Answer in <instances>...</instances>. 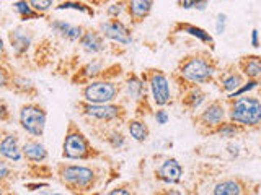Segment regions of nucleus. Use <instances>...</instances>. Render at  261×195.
Wrapping results in <instances>:
<instances>
[{"instance_id":"nucleus-27","label":"nucleus","mask_w":261,"mask_h":195,"mask_svg":"<svg viewBox=\"0 0 261 195\" xmlns=\"http://www.w3.org/2000/svg\"><path fill=\"white\" fill-rule=\"evenodd\" d=\"M207 4H209V0H178V7L183 8V10H191V8H194V10H198V12H204L207 8Z\"/></svg>"},{"instance_id":"nucleus-16","label":"nucleus","mask_w":261,"mask_h":195,"mask_svg":"<svg viewBox=\"0 0 261 195\" xmlns=\"http://www.w3.org/2000/svg\"><path fill=\"white\" fill-rule=\"evenodd\" d=\"M175 31L190 35V36H193L196 39H199L201 43L209 44L211 47H214V38H212L206 29H202L199 26H194V24H190V23H176L175 24Z\"/></svg>"},{"instance_id":"nucleus-41","label":"nucleus","mask_w":261,"mask_h":195,"mask_svg":"<svg viewBox=\"0 0 261 195\" xmlns=\"http://www.w3.org/2000/svg\"><path fill=\"white\" fill-rule=\"evenodd\" d=\"M159 195H183L181 192H179L178 189H167V190H163L162 193Z\"/></svg>"},{"instance_id":"nucleus-28","label":"nucleus","mask_w":261,"mask_h":195,"mask_svg":"<svg viewBox=\"0 0 261 195\" xmlns=\"http://www.w3.org/2000/svg\"><path fill=\"white\" fill-rule=\"evenodd\" d=\"M57 10H79V12H84L88 15H93V10L90 7L82 5L79 2H72V0H65V2H62L59 7H57Z\"/></svg>"},{"instance_id":"nucleus-11","label":"nucleus","mask_w":261,"mask_h":195,"mask_svg":"<svg viewBox=\"0 0 261 195\" xmlns=\"http://www.w3.org/2000/svg\"><path fill=\"white\" fill-rule=\"evenodd\" d=\"M85 114L93 119H100V120H113L118 119L121 116V106L118 104H85Z\"/></svg>"},{"instance_id":"nucleus-43","label":"nucleus","mask_w":261,"mask_h":195,"mask_svg":"<svg viewBox=\"0 0 261 195\" xmlns=\"http://www.w3.org/2000/svg\"><path fill=\"white\" fill-rule=\"evenodd\" d=\"M72 2H79V0H72Z\"/></svg>"},{"instance_id":"nucleus-42","label":"nucleus","mask_w":261,"mask_h":195,"mask_svg":"<svg viewBox=\"0 0 261 195\" xmlns=\"http://www.w3.org/2000/svg\"><path fill=\"white\" fill-rule=\"evenodd\" d=\"M4 52H5V46H4V39L0 38V55H4Z\"/></svg>"},{"instance_id":"nucleus-18","label":"nucleus","mask_w":261,"mask_h":195,"mask_svg":"<svg viewBox=\"0 0 261 195\" xmlns=\"http://www.w3.org/2000/svg\"><path fill=\"white\" fill-rule=\"evenodd\" d=\"M240 70L242 75L248 80H258L261 77V57L258 55H248L240 60Z\"/></svg>"},{"instance_id":"nucleus-32","label":"nucleus","mask_w":261,"mask_h":195,"mask_svg":"<svg viewBox=\"0 0 261 195\" xmlns=\"http://www.w3.org/2000/svg\"><path fill=\"white\" fill-rule=\"evenodd\" d=\"M126 10V0H121V2L118 4H113L111 7H108V15L111 16V18H119V15Z\"/></svg>"},{"instance_id":"nucleus-9","label":"nucleus","mask_w":261,"mask_h":195,"mask_svg":"<svg viewBox=\"0 0 261 195\" xmlns=\"http://www.w3.org/2000/svg\"><path fill=\"white\" fill-rule=\"evenodd\" d=\"M225 117H227V112L224 108V103L216 100V101L209 103L206 108L201 111V114L198 116V122L201 127L207 128L209 132H214V128L222 124Z\"/></svg>"},{"instance_id":"nucleus-36","label":"nucleus","mask_w":261,"mask_h":195,"mask_svg":"<svg viewBox=\"0 0 261 195\" xmlns=\"http://www.w3.org/2000/svg\"><path fill=\"white\" fill-rule=\"evenodd\" d=\"M250 43H251V46L253 47H259V32H258V29L255 28V29H251V36H250Z\"/></svg>"},{"instance_id":"nucleus-35","label":"nucleus","mask_w":261,"mask_h":195,"mask_svg":"<svg viewBox=\"0 0 261 195\" xmlns=\"http://www.w3.org/2000/svg\"><path fill=\"white\" fill-rule=\"evenodd\" d=\"M168 119H170V116H168V112L165 109L160 108L157 112H155V120H157L159 125H165L167 122H168Z\"/></svg>"},{"instance_id":"nucleus-4","label":"nucleus","mask_w":261,"mask_h":195,"mask_svg":"<svg viewBox=\"0 0 261 195\" xmlns=\"http://www.w3.org/2000/svg\"><path fill=\"white\" fill-rule=\"evenodd\" d=\"M20 124L33 137H41L46 127V111L38 104H27L20 111Z\"/></svg>"},{"instance_id":"nucleus-6","label":"nucleus","mask_w":261,"mask_h":195,"mask_svg":"<svg viewBox=\"0 0 261 195\" xmlns=\"http://www.w3.org/2000/svg\"><path fill=\"white\" fill-rule=\"evenodd\" d=\"M90 143L87 137L77 128H70L64 138L62 145V156L69 159H84L88 156Z\"/></svg>"},{"instance_id":"nucleus-14","label":"nucleus","mask_w":261,"mask_h":195,"mask_svg":"<svg viewBox=\"0 0 261 195\" xmlns=\"http://www.w3.org/2000/svg\"><path fill=\"white\" fill-rule=\"evenodd\" d=\"M0 154L4 158L10 159V161H20L21 159V148L18 143V137L15 134H8L5 135L2 140H0Z\"/></svg>"},{"instance_id":"nucleus-2","label":"nucleus","mask_w":261,"mask_h":195,"mask_svg":"<svg viewBox=\"0 0 261 195\" xmlns=\"http://www.w3.org/2000/svg\"><path fill=\"white\" fill-rule=\"evenodd\" d=\"M228 120L240 127L261 125V101L255 96H240L230 100Z\"/></svg>"},{"instance_id":"nucleus-8","label":"nucleus","mask_w":261,"mask_h":195,"mask_svg":"<svg viewBox=\"0 0 261 195\" xmlns=\"http://www.w3.org/2000/svg\"><path fill=\"white\" fill-rule=\"evenodd\" d=\"M100 32L103 38H108L114 43L127 46L133 43V35L126 23H122L119 18H113L100 24Z\"/></svg>"},{"instance_id":"nucleus-38","label":"nucleus","mask_w":261,"mask_h":195,"mask_svg":"<svg viewBox=\"0 0 261 195\" xmlns=\"http://www.w3.org/2000/svg\"><path fill=\"white\" fill-rule=\"evenodd\" d=\"M106 195H133V193H130L129 189H126V187H118V189H113Z\"/></svg>"},{"instance_id":"nucleus-34","label":"nucleus","mask_w":261,"mask_h":195,"mask_svg":"<svg viewBox=\"0 0 261 195\" xmlns=\"http://www.w3.org/2000/svg\"><path fill=\"white\" fill-rule=\"evenodd\" d=\"M101 67H103V63H101L100 60H95V62H92V63H88V65H87L85 73H87L88 77H95V75H98V73L101 72Z\"/></svg>"},{"instance_id":"nucleus-10","label":"nucleus","mask_w":261,"mask_h":195,"mask_svg":"<svg viewBox=\"0 0 261 195\" xmlns=\"http://www.w3.org/2000/svg\"><path fill=\"white\" fill-rule=\"evenodd\" d=\"M159 181L163 184H178L183 177V166L179 165V161L176 158H167L165 161L159 166V169L155 171Z\"/></svg>"},{"instance_id":"nucleus-22","label":"nucleus","mask_w":261,"mask_h":195,"mask_svg":"<svg viewBox=\"0 0 261 195\" xmlns=\"http://www.w3.org/2000/svg\"><path fill=\"white\" fill-rule=\"evenodd\" d=\"M243 80L245 77L240 72H225L224 75L220 77V88H222L227 94H232L243 85Z\"/></svg>"},{"instance_id":"nucleus-31","label":"nucleus","mask_w":261,"mask_h":195,"mask_svg":"<svg viewBox=\"0 0 261 195\" xmlns=\"http://www.w3.org/2000/svg\"><path fill=\"white\" fill-rule=\"evenodd\" d=\"M108 142H110V145L113 146V148H122V146L126 145V138H124V135H122L121 132H113L110 137H108Z\"/></svg>"},{"instance_id":"nucleus-40","label":"nucleus","mask_w":261,"mask_h":195,"mask_svg":"<svg viewBox=\"0 0 261 195\" xmlns=\"http://www.w3.org/2000/svg\"><path fill=\"white\" fill-rule=\"evenodd\" d=\"M7 81H8V77H7V72L4 67H0V88H4L7 85Z\"/></svg>"},{"instance_id":"nucleus-29","label":"nucleus","mask_w":261,"mask_h":195,"mask_svg":"<svg viewBox=\"0 0 261 195\" xmlns=\"http://www.w3.org/2000/svg\"><path fill=\"white\" fill-rule=\"evenodd\" d=\"M259 85L258 80H248L247 83H243L237 91H233L232 94H228V100H235V98H240V96H245V93L251 91V89H255L256 86Z\"/></svg>"},{"instance_id":"nucleus-7","label":"nucleus","mask_w":261,"mask_h":195,"mask_svg":"<svg viewBox=\"0 0 261 195\" xmlns=\"http://www.w3.org/2000/svg\"><path fill=\"white\" fill-rule=\"evenodd\" d=\"M61 177L65 184L72 185L73 189L85 190L92 185L93 179H95V173L85 166H62Z\"/></svg>"},{"instance_id":"nucleus-44","label":"nucleus","mask_w":261,"mask_h":195,"mask_svg":"<svg viewBox=\"0 0 261 195\" xmlns=\"http://www.w3.org/2000/svg\"><path fill=\"white\" fill-rule=\"evenodd\" d=\"M0 195H2V189H0Z\"/></svg>"},{"instance_id":"nucleus-39","label":"nucleus","mask_w":261,"mask_h":195,"mask_svg":"<svg viewBox=\"0 0 261 195\" xmlns=\"http://www.w3.org/2000/svg\"><path fill=\"white\" fill-rule=\"evenodd\" d=\"M8 119V108H7V104L0 101V122H4Z\"/></svg>"},{"instance_id":"nucleus-17","label":"nucleus","mask_w":261,"mask_h":195,"mask_svg":"<svg viewBox=\"0 0 261 195\" xmlns=\"http://www.w3.org/2000/svg\"><path fill=\"white\" fill-rule=\"evenodd\" d=\"M8 38H10V44H12L13 51L16 54L27 52V49L31 44V35H30V31H27L24 28H15V29H12L10 35H8Z\"/></svg>"},{"instance_id":"nucleus-1","label":"nucleus","mask_w":261,"mask_h":195,"mask_svg":"<svg viewBox=\"0 0 261 195\" xmlns=\"http://www.w3.org/2000/svg\"><path fill=\"white\" fill-rule=\"evenodd\" d=\"M216 63L206 55H188L178 65V73L185 81L191 85H204L212 81L216 75Z\"/></svg>"},{"instance_id":"nucleus-5","label":"nucleus","mask_w":261,"mask_h":195,"mask_svg":"<svg viewBox=\"0 0 261 195\" xmlns=\"http://www.w3.org/2000/svg\"><path fill=\"white\" fill-rule=\"evenodd\" d=\"M147 81H149L153 104L159 106V108L167 106L171 100V88L168 77L162 70H150L147 73Z\"/></svg>"},{"instance_id":"nucleus-19","label":"nucleus","mask_w":261,"mask_h":195,"mask_svg":"<svg viewBox=\"0 0 261 195\" xmlns=\"http://www.w3.org/2000/svg\"><path fill=\"white\" fill-rule=\"evenodd\" d=\"M51 28L57 32V35H61L64 36L65 39H69V41H77L82 38V28L80 26H75V24H70L67 21H64V20H56L51 23Z\"/></svg>"},{"instance_id":"nucleus-12","label":"nucleus","mask_w":261,"mask_h":195,"mask_svg":"<svg viewBox=\"0 0 261 195\" xmlns=\"http://www.w3.org/2000/svg\"><path fill=\"white\" fill-rule=\"evenodd\" d=\"M155 0H126V12L133 23H142L150 15Z\"/></svg>"},{"instance_id":"nucleus-3","label":"nucleus","mask_w":261,"mask_h":195,"mask_svg":"<svg viewBox=\"0 0 261 195\" xmlns=\"http://www.w3.org/2000/svg\"><path fill=\"white\" fill-rule=\"evenodd\" d=\"M119 89L113 81H92L84 88V100L90 104H108L118 98Z\"/></svg>"},{"instance_id":"nucleus-20","label":"nucleus","mask_w":261,"mask_h":195,"mask_svg":"<svg viewBox=\"0 0 261 195\" xmlns=\"http://www.w3.org/2000/svg\"><path fill=\"white\" fill-rule=\"evenodd\" d=\"M21 153L23 156L30 159V161H35V162H39V161H44L47 158V151H46V146L39 142H35V140H30L23 145L21 148Z\"/></svg>"},{"instance_id":"nucleus-24","label":"nucleus","mask_w":261,"mask_h":195,"mask_svg":"<svg viewBox=\"0 0 261 195\" xmlns=\"http://www.w3.org/2000/svg\"><path fill=\"white\" fill-rule=\"evenodd\" d=\"M239 132H240V125H237V124H233V122H222L220 125H217L216 128H214V134H217L220 138H233L235 135H239Z\"/></svg>"},{"instance_id":"nucleus-37","label":"nucleus","mask_w":261,"mask_h":195,"mask_svg":"<svg viewBox=\"0 0 261 195\" xmlns=\"http://www.w3.org/2000/svg\"><path fill=\"white\" fill-rule=\"evenodd\" d=\"M8 176H10V168H8L7 162L0 161V181L5 179V177H8Z\"/></svg>"},{"instance_id":"nucleus-23","label":"nucleus","mask_w":261,"mask_h":195,"mask_svg":"<svg viewBox=\"0 0 261 195\" xmlns=\"http://www.w3.org/2000/svg\"><path fill=\"white\" fill-rule=\"evenodd\" d=\"M212 195H242V184L235 179H224L214 185Z\"/></svg>"},{"instance_id":"nucleus-25","label":"nucleus","mask_w":261,"mask_h":195,"mask_svg":"<svg viewBox=\"0 0 261 195\" xmlns=\"http://www.w3.org/2000/svg\"><path fill=\"white\" fill-rule=\"evenodd\" d=\"M15 12L18 13L23 20H33V18H39V13H36L33 8L30 7L28 0H16L13 4Z\"/></svg>"},{"instance_id":"nucleus-15","label":"nucleus","mask_w":261,"mask_h":195,"mask_svg":"<svg viewBox=\"0 0 261 195\" xmlns=\"http://www.w3.org/2000/svg\"><path fill=\"white\" fill-rule=\"evenodd\" d=\"M80 46L84 51L90 52V54H96V52H101L105 49V39L101 36V32L90 29L87 32H84L80 38Z\"/></svg>"},{"instance_id":"nucleus-13","label":"nucleus","mask_w":261,"mask_h":195,"mask_svg":"<svg viewBox=\"0 0 261 195\" xmlns=\"http://www.w3.org/2000/svg\"><path fill=\"white\" fill-rule=\"evenodd\" d=\"M206 98H207L206 91H204V89H202L199 85H193V86L183 94V98H181V104L185 106V108H186L188 111L194 112V111H198L204 103H206Z\"/></svg>"},{"instance_id":"nucleus-21","label":"nucleus","mask_w":261,"mask_h":195,"mask_svg":"<svg viewBox=\"0 0 261 195\" xmlns=\"http://www.w3.org/2000/svg\"><path fill=\"white\" fill-rule=\"evenodd\" d=\"M127 132L130 137H133V140H136L139 143L147 142L149 140V135H150L149 127H147V124L141 119H130L127 122Z\"/></svg>"},{"instance_id":"nucleus-26","label":"nucleus","mask_w":261,"mask_h":195,"mask_svg":"<svg viewBox=\"0 0 261 195\" xmlns=\"http://www.w3.org/2000/svg\"><path fill=\"white\" fill-rule=\"evenodd\" d=\"M126 91L133 100H141L144 94V83L137 77H130L126 83Z\"/></svg>"},{"instance_id":"nucleus-30","label":"nucleus","mask_w":261,"mask_h":195,"mask_svg":"<svg viewBox=\"0 0 261 195\" xmlns=\"http://www.w3.org/2000/svg\"><path fill=\"white\" fill-rule=\"evenodd\" d=\"M30 7L35 10L36 13H46L47 10L53 8V0H28Z\"/></svg>"},{"instance_id":"nucleus-33","label":"nucleus","mask_w":261,"mask_h":195,"mask_svg":"<svg viewBox=\"0 0 261 195\" xmlns=\"http://www.w3.org/2000/svg\"><path fill=\"white\" fill-rule=\"evenodd\" d=\"M225 28H227V15L217 13V16H216V32L217 35H224Z\"/></svg>"},{"instance_id":"nucleus-45","label":"nucleus","mask_w":261,"mask_h":195,"mask_svg":"<svg viewBox=\"0 0 261 195\" xmlns=\"http://www.w3.org/2000/svg\"><path fill=\"white\" fill-rule=\"evenodd\" d=\"M54 195H61V193H54Z\"/></svg>"}]
</instances>
